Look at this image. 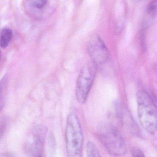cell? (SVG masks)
Listing matches in <instances>:
<instances>
[{
  "label": "cell",
  "instance_id": "7a4b0ae2",
  "mask_svg": "<svg viewBox=\"0 0 157 157\" xmlns=\"http://www.w3.org/2000/svg\"><path fill=\"white\" fill-rule=\"evenodd\" d=\"M65 139L68 156L81 157L83 146V132L79 119L74 113H70L68 116Z\"/></svg>",
  "mask_w": 157,
  "mask_h": 157
},
{
  "label": "cell",
  "instance_id": "5bb4252c",
  "mask_svg": "<svg viewBox=\"0 0 157 157\" xmlns=\"http://www.w3.org/2000/svg\"><path fill=\"white\" fill-rule=\"evenodd\" d=\"M6 125H7L6 119H5V118H4L3 120H2L1 124V138L2 137L5 130H6Z\"/></svg>",
  "mask_w": 157,
  "mask_h": 157
},
{
  "label": "cell",
  "instance_id": "5b68a950",
  "mask_svg": "<svg viewBox=\"0 0 157 157\" xmlns=\"http://www.w3.org/2000/svg\"><path fill=\"white\" fill-rule=\"evenodd\" d=\"M96 74L95 65H86L80 72L76 86V96L77 101L81 104L87 100Z\"/></svg>",
  "mask_w": 157,
  "mask_h": 157
},
{
  "label": "cell",
  "instance_id": "6da1fadb",
  "mask_svg": "<svg viewBox=\"0 0 157 157\" xmlns=\"http://www.w3.org/2000/svg\"><path fill=\"white\" fill-rule=\"evenodd\" d=\"M137 114L143 128L151 134L157 131V106L148 93L140 90L136 95Z\"/></svg>",
  "mask_w": 157,
  "mask_h": 157
},
{
  "label": "cell",
  "instance_id": "8fae6325",
  "mask_svg": "<svg viewBox=\"0 0 157 157\" xmlns=\"http://www.w3.org/2000/svg\"><path fill=\"white\" fill-rule=\"evenodd\" d=\"M48 148L50 154H54L56 149V140L55 139V136L53 133L51 132L48 135Z\"/></svg>",
  "mask_w": 157,
  "mask_h": 157
},
{
  "label": "cell",
  "instance_id": "52a82bcc",
  "mask_svg": "<svg viewBox=\"0 0 157 157\" xmlns=\"http://www.w3.org/2000/svg\"><path fill=\"white\" fill-rule=\"evenodd\" d=\"M12 32L10 29L4 28L2 31L1 34V46L2 48H6L10 44L12 37Z\"/></svg>",
  "mask_w": 157,
  "mask_h": 157
},
{
  "label": "cell",
  "instance_id": "7c38bea8",
  "mask_svg": "<svg viewBox=\"0 0 157 157\" xmlns=\"http://www.w3.org/2000/svg\"><path fill=\"white\" fill-rule=\"evenodd\" d=\"M147 10L148 12L150 14L156 12V11L157 10V0L152 2L151 3L149 4Z\"/></svg>",
  "mask_w": 157,
  "mask_h": 157
},
{
  "label": "cell",
  "instance_id": "9c48e42d",
  "mask_svg": "<svg viewBox=\"0 0 157 157\" xmlns=\"http://www.w3.org/2000/svg\"><path fill=\"white\" fill-rule=\"evenodd\" d=\"M86 153L90 157H101L100 152L98 148L94 142L89 141L86 145Z\"/></svg>",
  "mask_w": 157,
  "mask_h": 157
},
{
  "label": "cell",
  "instance_id": "30bf717a",
  "mask_svg": "<svg viewBox=\"0 0 157 157\" xmlns=\"http://www.w3.org/2000/svg\"><path fill=\"white\" fill-rule=\"evenodd\" d=\"M28 2L32 8L36 10H41L45 7L48 0H28Z\"/></svg>",
  "mask_w": 157,
  "mask_h": 157
},
{
  "label": "cell",
  "instance_id": "4fadbf2b",
  "mask_svg": "<svg viewBox=\"0 0 157 157\" xmlns=\"http://www.w3.org/2000/svg\"><path fill=\"white\" fill-rule=\"evenodd\" d=\"M131 153L135 157H144V153L142 151L138 148L134 147L131 149Z\"/></svg>",
  "mask_w": 157,
  "mask_h": 157
},
{
  "label": "cell",
  "instance_id": "8992f818",
  "mask_svg": "<svg viewBox=\"0 0 157 157\" xmlns=\"http://www.w3.org/2000/svg\"><path fill=\"white\" fill-rule=\"evenodd\" d=\"M88 52L94 64L97 66L104 65L109 59V51L99 37H95L89 43Z\"/></svg>",
  "mask_w": 157,
  "mask_h": 157
},
{
  "label": "cell",
  "instance_id": "9a60e30c",
  "mask_svg": "<svg viewBox=\"0 0 157 157\" xmlns=\"http://www.w3.org/2000/svg\"><path fill=\"white\" fill-rule=\"evenodd\" d=\"M133 2H137L139 0H132Z\"/></svg>",
  "mask_w": 157,
  "mask_h": 157
},
{
  "label": "cell",
  "instance_id": "3957f363",
  "mask_svg": "<svg viewBox=\"0 0 157 157\" xmlns=\"http://www.w3.org/2000/svg\"><path fill=\"white\" fill-rule=\"evenodd\" d=\"M98 136L109 154L120 156L126 153V145L124 138L119 130L112 125L101 126L98 129Z\"/></svg>",
  "mask_w": 157,
  "mask_h": 157
},
{
  "label": "cell",
  "instance_id": "ba28073f",
  "mask_svg": "<svg viewBox=\"0 0 157 157\" xmlns=\"http://www.w3.org/2000/svg\"><path fill=\"white\" fill-rule=\"evenodd\" d=\"M8 75H5L1 81V109L2 110V107L4 105L5 95L8 85Z\"/></svg>",
  "mask_w": 157,
  "mask_h": 157
},
{
  "label": "cell",
  "instance_id": "277c9868",
  "mask_svg": "<svg viewBox=\"0 0 157 157\" xmlns=\"http://www.w3.org/2000/svg\"><path fill=\"white\" fill-rule=\"evenodd\" d=\"M47 132V128L44 126L37 125L34 127L26 137L25 142L24 150L28 156H43Z\"/></svg>",
  "mask_w": 157,
  "mask_h": 157
}]
</instances>
